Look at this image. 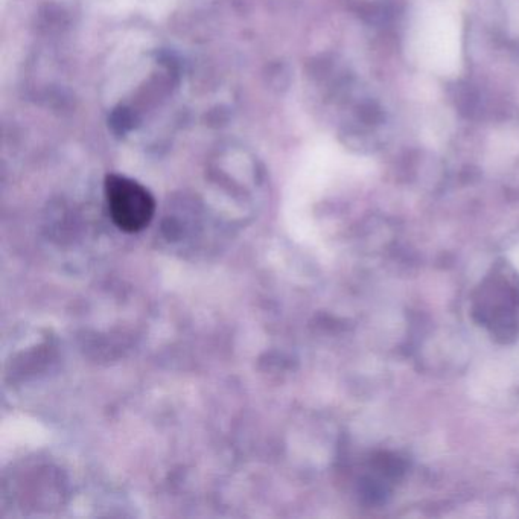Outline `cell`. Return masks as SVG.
Here are the masks:
<instances>
[{"mask_svg": "<svg viewBox=\"0 0 519 519\" xmlns=\"http://www.w3.org/2000/svg\"><path fill=\"white\" fill-rule=\"evenodd\" d=\"M474 314L478 322L503 341L518 335L519 285L509 273L497 271L478 290Z\"/></svg>", "mask_w": 519, "mask_h": 519, "instance_id": "obj_1", "label": "cell"}, {"mask_svg": "<svg viewBox=\"0 0 519 519\" xmlns=\"http://www.w3.org/2000/svg\"><path fill=\"white\" fill-rule=\"evenodd\" d=\"M106 198L110 217L122 232H141L156 214L153 194L136 180L119 174L107 176Z\"/></svg>", "mask_w": 519, "mask_h": 519, "instance_id": "obj_2", "label": "cell"}, {"mask_svg": "<svg viewBox=\"0 0 519 519\" xmlns=\"http://www.w3.org/2000/svg\"><path fill=\"white\" fill-rule=\"evenodd\" d=\"M361 118H363L364 122L367 124H375V122L381 121L383 119V112L379 109L376 104L373 102H369L366 106L361 107Z\"/></svg>", "mask_w": 519, "mask_h": 519, "instance_id": "obj_3", "label": "cell"}]
</instances>
